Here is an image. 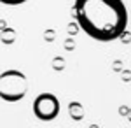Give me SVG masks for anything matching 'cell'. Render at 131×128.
Listing matches in <instances>:
<instances>
[{"label": "cell", "instance_id": "cell-1", "mask_svg": "<svg viewBox=\"0 0 131 128\" xmlns=\"http://www.w3.org/2000/svg\"><path fill=\"white\" fill-rule=\"evenodd\" d=\"M73 16L79 28L98 42L119 39L128 26V9L122 0H75Z\"/></svg>", "mask_w": 131, "mask_h": 128}, {"label": "cell", "instance_id": "cell-2", "mask_svg": "<svg viewBox=\"0 0 131 128\" xmlns=\"http://www.w3.org/2000/svg\"><path fill=\"white\" fill-rule=\"evenodd\" d=\"M28 81L19 70H5L0 74V98L5 102H18L25 97Z\"/></svg>", "mask_w": 131, "mask_h": 128}, {"label": "cell", "instance_id": "cell-3", "mask_svg": "<svg viewBox=\"0 0 131 128\" xmlns=\"http://www.w3.org/2000/svg\"><path fill=\"white\" fill-rule=\"evenodd\" d=\"M33 112L39 119L44 121L54 119L60 112V100L51 93H42L33 102Z\"/></svg>", "mask_w": 131, "mask_h": 128}, {"label": "cell", "instance_id": "cell-4", "mask_svg": "<svg viewBox=\"0 0 131 128\" xmlns=\"http://www.w3.org/2000/svg\"><path fill=\"white\" fill-rule=\"evenodd\" d=\"M0 2L5 4V5H21V4H25L28 0H0Z\"/></svg>", "mask_w": 131, "mask_h": 128}]
</instances>
